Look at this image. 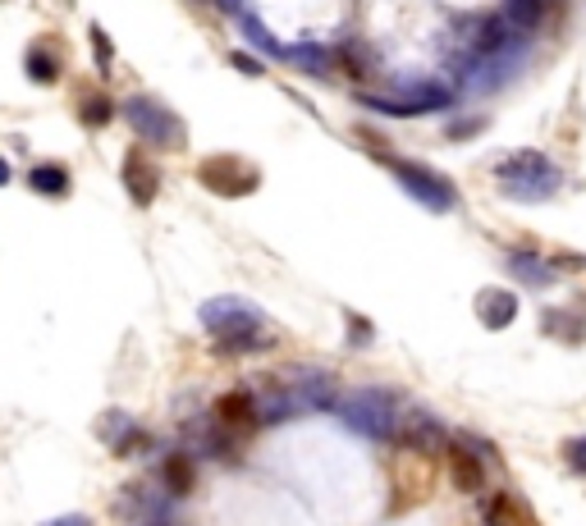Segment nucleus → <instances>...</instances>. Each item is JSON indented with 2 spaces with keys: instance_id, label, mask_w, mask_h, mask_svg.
Instances as JSON below:
<instances>
[{
  "instance_id": "nucleus-14",
  "label": "nucleus",
  "mask_w": 586,
  "mask_h": 526,
  "mask_svg": "<svg viewBox=\"0 0 586 526\" xmlns=\"http://www.w3.org/2000/svg\"><path fill=\"white\" fill-rule=\"evenodd\" d=\"M504 23L513 33H536L545 23V0H504Z\"/></svg>"
},
{
  "instance_id": "nucleus-6",
  "label": "nucleus",
  "mask_w": 586,
  "mask_h": 526,
  "mask_svg": "<svg viewBox=\"0 0 586 526\" xmlns=\"http://www.w3.org/2000/svg\"><path fill=\"white\" fill-rule=\"evenodd\" d=\"M385 165H390L394 179H399L403 188H408V193L426 206V211H454V206H458L454 183H449L445 174L426 170V165H417V161H385Z\"/></svg>"
},
{
  "instance_id": "nucleus-21",
  "label": "nucleus",
  "mask_w": 586,
  "mask_h": 526,
  "mask_svg": "<svg viewBox=\"0 0 586 526\" xmlns=\"http://www.w3.org/2000/svg\"><path fill=\"white\" fill-rule=\"evenodd\" d=\"M243 37H248L252 46H261L266 55H284V46L275 42L271 33H266V23H261V19H243Z\"/></svg>"
},
{
  "instance_id": "nucleus-19",
  "label": "nucleus",
  "mask_w": 586,
  "mask_h": 526,
  "mask_svg": "<svg viewBox=\"0 0 586 526\" xmlns=\"http://www.w3.org/2000/svg\"><path fill=\"white\" fill-rule=\"evenodd\" d=\"M284 60H293L307 74H330L335 69V51H326V46H284Z\"/></svg>"
},
{
  "instance_id": "nucleus-26",
  "label": "nucleus",
  "mask_w": 586,
  "mask_h": 526,
  "mask_svg": "<svg viewBox=\"0 0 586 526\" xmlns=\"http://www.w3.org/2000/svg\"><path fill=\"white\" fill-rule=\"evenodd\" d=\"M362 339H371V325H362L358 316H353V344H362Z\"/></svg>"
},
{
  "instance_id": "nucleus-10",
  "label": "nucleus",
  "mask_w": 586,
  "mask_h": 526,
  "mask_svg": "<svg viewBox=\"0 0 586 526\" xmlns=\"http://www.w3.org/2000/svg\"><path fill=\"white\" fill-rule=\"evenodd\" d=\"M124 188H129L133 206H152L156 202L161 179H156V165L147 161V151H129V156H124Z\"/></svg>"
},
{
  "instance_id": "nucleus-11",
  "label": "nucleus",
  "mask_w": 586,
  "mask_h": 526,
  "mask_svg": "<svg viewBox=\"0 0 586 526\" xmlns=\"http://www.w3.org/2000/svg\"><path fill=\"white\" fill-rule=\"evenodd\" d=\"M216 421H220L225 430H252V426H261V417H257V394H252V389H229V394H220Z\"/></svg>"
},
{
  "instance_id": "nucleus-15",
  "label": "nucleus",
  "mask_w": 586,
  "mask_h": 526,
  "mask_svg": "<svg viewBox=\"0 0 586 526\" xmlns=\"http://www.w3.org/2000/svg\"><path fill=\"white\" fill-rule=\"evenodd\" d=\"M509 270L522 284H532V289H550L554 284V266L541 257H532V252H509Z\"/></svg>"
},
{
  "instance_id": "nucleus-9",
  "label": "nucleus",
  "mask_w": 586,
  "mask_h": 526,
  "mask_svg": "<svg viewBox=\"0 0 586 526\" xmlns=\"http://www.w3.org/2000/svg\"><path fill=\"white\" fill-rule=\"evenodd\" d=\"M445 458H449V476L463 494H481L486 490V462L477 458L472 444H445Z\"/></svg>"
},
{
  "instance_id": "nucleus-23",
  "label": "nucleus",
  "mask_w": 586,
  "mask_h": 526,
  "mask_svg": "<svg viewBox=\"0 0 586 526\" xmlns=\"http://www.w3.org/2000/svg\"><path fill=\"white\" fill-rule=\"evenodd\" d=\"M564 458H568V467H573V472L586 476V435H577V440L564 444Z\"/></svg>"
},
{
  "instance_id": "nucleus-18",
  "label": "nucleus",
  "mask_w": 586,
  "mask_h": 526,
  "mask_svg": "<svg viewBox=\"0 0 586 526\" xmlns=\"http://www.w3.org/2000/svg\"><path fill=\"white\" fill-rule=\"evenodd\" d=\"M28 188H33V193H42V197H65L69 193V170H65V165H33Z\"/></svg>"
},
{
  "instance_id": "nucleus-22",
  "label": "nucleus",
  "mask_w": 586,
  "mask_h": 526,
  "mask_svg": "<svg viewBox=\"0 0 586 526\" xmlns=\"http://www.w3.org/2000/svg\"><path fill=\"white\" fill-rule=\"evenodd\" d=\"M92 51H97V69H101V74H110V65H115V46L106 42V33H101V28H92Z\"/></svg>"
},
{
  "instance_id": "nucleus-5",
  "label": "nucleus",
  "mask_w": 586,
  "mask_h": 526,
  "mask_svg": "<svg viewBox=\"0 0 586 526\" xmlns=\"http://www.w3.org/2000/svg\"><path fill=\"white\" fill-rule=\"evenodd\" d=\"M197 179L207 193H220V197H248L261 188V170L248 165L243 156H207L197 165Z\"/></svg>"
},
{
  "instance_id": "nucleus-2",
  "label": "nucleus",
  "mask_w": 586,
  "mask_h": 526,
  "mask_svg": "<svg viewBox=\"0 0 586 526\" xmlns=\"http://www.w3.org/2000/svg\"><path fill=\"white\" fill-rule=\"evenodd\" d=\"M495 183H500V193L513 197V202H545V197L559 193L564 174H559V165H554L550 156L522 147V151H509V156L495 165Z\"/></svg>"
},
{
  "instance_id": "nucleus-17",
  "label": "nucleus",
  "mask_w": 586,
  "mask_h": 526,
  "mask_svg": "<svg viewBox=\"0 0 586 526\" xmlns=\"http://www.w3.org/2000/svg\"><path fill=\"white\" fill-rule=\"evenodd\" d=\"M161 476H165V490L170 494H188L193 490V481H197V467H193L188 453H170V458L161 462Z\"/></svg>"
},
{
  "instance_id": "nucleus-27",
  "label": "nucleus",
  "mask_w": 586,
  "mask_h": 526,
  "mask_svg": "<svg viewBox=\"0 0 586 526\" xmlns=\"http://www.w3.org/2000/svg\"><path fill=\"white\" fill-rule=\"evenodd\" d=\"M216 5H220L225 14H243V0H216Z\"/></svg>"
},
{
  "instance_id": "nucleus-16",
  "label": "nucleus",
  "mask_w": 586,
  "mask_h": 526,
  "mask_svg": "<svg viewBox=\"0 0 586 526\" xmlns=\"http://www.w3.org/2000/svg\"><path fill=\"white\" fill-rule=\"evenodd\" d=\"M60 51H55L51 42H37L33 51H28V78L33 83H42V87H51V83H60Z\"/></svg>"
},
{
  "instance_id": "nucleus-8",
  "label": "nucleus",
  "mask_w": 586,
  "mask_h": 526,
  "mask_svg": "<svg viewBox=\"0 0 586 526\" xmlns=\"http://www.w3.org/2000/svg\"><path fill=\"white\" fill-rule=\"evenodd\" d=\"M399 440L408 444L413 453H422V458H431V453L445 449V430H440V421L426 417V412H403L399 417Z\"/></svg>"
},
{
  "instance_id": "nucleus-4",
  "label": "nucleus",
  "mask_w": 586,
  "mask_h": 526,
  "mask_svg": "<svg viewBox=\"0 0 586 526\" xmlns=\"http://www.w3.org/2000/svg\"><path fill=\"white\" fill-rule=\"evenodd\" d=\"M124 119H129V129L138 133V138H147L152 147H179V142H188L184 119L156 97H133L129 106H124Z\"/></svg>"
},
{
  "instance_id": "nucleus-20",
  "label": "nucleus",
  "mask_w": 586,
  "mask_h": 526,
  "mask_svg": "<svg viewBox=\"0 0 586 526\" xmlns=\"http://www.w3.org/2000/svg\"><path fill=\"white\" fill-rule=\"evenodd\" d=\"M110 115H115V106H110V97H87L83 106H78V119H83L87 129H106Z\"/></svg>"
},
{
  "instance_id": "nucleus-25",
  "label": "nucleus",
  "mask_w": 586,
  "mask_h": 526,
  "mask_svg": "<svg viewBox=\"0 0 586 526\" xmlns=\"http://www.w3.org/2000/svg\"><path fill=\"white\" fill-rule=\"evenodd\" d=\"M234 65H239L243 74H261V69H266V65H261V60H252V55H243V51L234 55Z\"/></svg>"
},
{
  "instance_id": "nucleus-13",
  "label": "nucleus",
  "mask_w": 586,
  "mask_h": 526,
  "mask_svg": "<svg viewBox=\"0 0 586 526\" xmlns=\"http://www.w3.org/2000/svg\"><path fill=\"white\" fill-rule=\"evenodd\" d=\"M477 312H481V321H486L490 330H504V325H513V316H518V298L504 293V289H490V293H481L477 298Z\"/></svg>"
},
{
  "instance_id": "nucleus-24",
  "label": "nucleus",
  "mask_w": 586,
  "mask_h": 526,
  "mask_svg": "<svg viewBox=\"0 0 586 526\" xmlns=\"http://www.w3.org/2000/svg\"><path fill=\"white\" fill-rule=\"evenodd\" d=\"M42 526H92V517L87 513H65V517H51V522H42Z\"/></svg>"
},
{
  "instance_id": "nucleus-7",
  "label": "nucleus",
  "mask_w": 586,
  "mask_h": 526,
  "mask_svg": "<svg viewBox=\"0 0 586 526\" xmlns=\"http://www.w3.org/2000/svg\"><path fill=\"white\" fill-rule=\"evenodd\" d=\"M449 101H454V92H449L445 83H417L408 87L403 97H362V106L367 110H380V115H431V110H445Z\"/></svg>"
},
{
  "instance_id": "nucleus-1",
  "label": "nucleus",
  "mask_w": 586,
  "mask_h": 526,
  "mask_svg": "<svg viewBox=\"0 0 586 526\" xmlns=\"http://www.w3.org/2000/svg\"><path fill=\"white\" fill-rule=\"evenodd\" d=\"M202 325H207L216 353L225 357H252L275 348V330L266 321V312L248 307L243 298H211L202 307Z\"/></svg>"
},
{
  "instance_id": "nucleus-3",
  "label": "nucleus",
  "mask_w": 586,
  "mask_h": 526,
  "mask_svg": "<svg viewBox=\"0 0 586 526\" xmlns=\"http://www.w3.org/2000/svg\"><path fill=\"white\" fill-rule=\"evenodd\" d=\"M339 417L348 421V426L358 430V435H367V440H399V398L390 394V389H358V394H348L335 403Z\"/></svg>"
},
{
  "instance_id": "nucleus-28",
  "label": "nucleus",
  "mask_w": 586,
  "mask_h": 526,
  "mask_svg": "<svg viewBox=\"0 0 586 526\" xmlns=\"http://www.w3.org/2000/svg\"><path fill=\"white\" fill-rule=\"evenodd\" d=\"M5 183H10V161L0 156V188H5Z\"/></svg>"
},
{
  "instance_id": "nucleus-12",
  "label": "nucleus",
  "mask_w": 586,
  "mask_h": 526,
  "mask_svg": "<svg viewBox=\"0 0 586 526\" xmlns=\"http://www.w3.org/2000/svg\"><path fill=\"white\" fill-rule=\"evenodd\" d=\"M101 440H106L115 453H129V449H138L147 435L133 426V417H124V412H110V417H101Z\"/></svg>"
}]
</instances>
